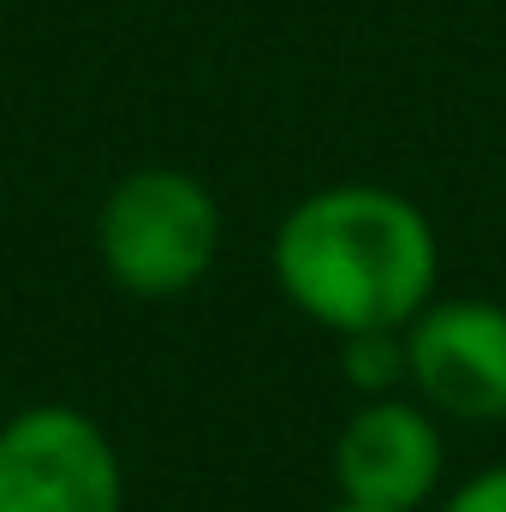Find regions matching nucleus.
<instances>
[{"label": "nucleus", "instance_id": "4", "mask_svg": "<svg viewBox=\"0 0 506 512\" xmlns=\"http://www.w3.org/2000/svg\"><path fill=\"white\" fill-rule=\"evenodd\" d=\"M334 501L370 512H429L447 477L441 417L417 393H370L334 435Z\"/></svg>", "mask_w": 506, "mask_h": 512}, {"label": "nucleus", "instance_id": "6", "mask_svg": "<svg viewBox=\"0 0 506 512\" xmlns=\"http://www.w3.org/2000/svg\"><path fill=\"white\" fill-rule=\"evenodd\" d=\"M340 364L358 387V399L370 393H399L405 387V328L387 334H346L340 340Z\"/></svg>", "mask_w": 506, "mask_h": 512}, {"label": "nucleus", "instance_id": "5", "mask_svg": "<svg viewBox=\"0 0 506 512\" xmlns=\"http://www.w3.org/2000/svg\"><path fill=\"white\" fill-rule=\"evenodd\" d=\"M405 393L447 423H506V304L429 298L405 322Z\"/></svg>", "mask_w": 506, "mask_h": 512}, {"label": "nucleus", "instance_id": "1", "mask_svg": "<svg viewBox=\"0 0 506 512\" xmlns=\"http://www.w3.org/2000/svg\"><path fill=\"white\" fill-rule=\"evenodd\" d=\"M268 274L280 298L334 340L387 334L435 298L441 239L405 191L346 179L298 197L280 215L268 239Z\"/></svg>", "mask_w": 506, "mask_h": 512}, {"label": "nucleus", "instance_id": "2", "mask_svg": "<svg viewBox=\"0 0 506 512\" xmlns=\"http://www.w3.org/2000/svg\"><path fill=\"white\" fill-rule=\"evenodd\" d=\"M96 256L126 298H185L221 256V203L185 167H131L96 209Z\"/></svg>", "mask_w": 506, "mask_h": 512}, {"label": "nucleus", "instance_id": "7", "mask_svg": "<svg viewBox=\"0 0 506 512\" xmlns=\"http://www.w3.org/2000/svg\"><path fill=\"white\" fill-rule=\"evenodd\" d=\"M435 512H506V459L477 471V477H465L453 495H441Z\"/></svg>", "mask_w": 506, "mask_h": 512}, {"label": "nucleus", "instance_id": "3", "mask_svg": "<svg viewBox=\"0 0 506 512\" xmlns=\"http://www.w3.org/2000/svg\"><path fill=\"white\" fill-rule=\"evenodd\" d=\"M0 512H126V465L114 435L60 399L0 423Z\"/></svg>", "mask_w": 506, "mask_h": 512}, {"label": "nucleus", "instance_id": "8", "mask_svg": "<svg viewBox=\"0 0 506 512\" xmlns=\"http://www.w3.org/2000/svg\"><path fill=\"white\" fill-rule=\"evenodd\" d=\"M328 512H370V507H346V501H334V507H328Z\"/></svg>", "mask_w": 506, "mask_h": 512}]
</instances>
